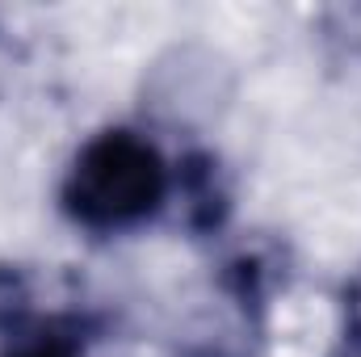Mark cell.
<instances>
[{
  "label": "cell",
  "instance_id": "obj_5",
  "mask_svg": "<svg viewBox=\"0 0 361 357\" xmlns=\"http://www.w3.org/2000/svg\"><path fill=\"white\" fill-rule=\"evenodd\" d=\"M25 311H30V282H25V273L13 265H0V332L8 337L13 328H21Z\"/></svg>",
  "mask_w": 361,
  "mask_h": 357
},
{
  "label": "cell",
  "instance_id": "obj_1",
  "mask_svg": "<svg viewBox=\"0 0 361 357\" xmlns=\"http://www.w3.org/2000/svg\"><path fill=\"white\" fill-rule=\"evenodd\" d=\"M169 198V169L135 131H101L76 152L63 181V210L92 231L135 227Z\"/></svg>",
  "mask_w": 361,
  "mask_h": 357
},
{
  "label": "cell",
  "instance_id": "obj_7",
  "mask_svg": "<svg viewBox=\"0 0 361 357\" xmlns=\"http://www.w3.org/2000/svg\"><path fill=\"white\" fill-rule=\"evenodd\" d=\"M345 341H361V265L345 282Z\"/></svg>",
  "mask_w": 361,
  "mask_h": 357
},
{
  "label": "cell",
  "instance_id": "obj_9",
  "mask_svg": "<svg viewBox=\"0 0 361 357\" xmlns=\"http://www.w3.org/2000/svg\"><path fill=\"white\" fill-rule=\"evenodd\" d=\"M189 357H227V353H210V349H206V353H189Z\"/></svg>",
  "mask_w": 361,
  "mask_h": 357
},
{
  "label": "cell",
  "instance_id": "obj_4",
  "mask_svg": "<svg viewBox=\"0 0 361 357\" xmlns=\"http://www.w3.org/2000/svg\"><path fill=\"white\" fill-rule=\"evenodd\" d=\"M0 357H85V337L72 320L21 324L8 332V345Z\"/></svg>",
  "mask_w": 361,
  "mask_h": 357
},
{
  "label": "cell",
  "instance_id": "obj_8",
  "mask_svg": "<svg viewBox=\"0 0 361 357\" xmlns=\"http://www.w3.org/2000/svg\"><path fill=\"white\" fill-rule=\"evenodd\" d=\"M341 357H361V341H345V349H341Z\"/></svg>",
  "mask_w": 361,
  "mask_h": 357
},
{
  "label": "cell",
  "instance_id": "obj_2",
  "mask_svg": "<svg viewBox=\"0 0 361 357\" xmlns=\"http://www.w3.org/2000/svg\"><path fill=\"white\" fill-rule=\"evenodd\" d=\"M235 97L231 63L202 42L169 47L143 76V114L169 131H206L214 126Z\"/></svg>",
  "mask_w": 361,
  "mask_h": 357
},
{
  "label": "cell",
  "instance_id": "obj_6",
  "mask_svg": "<svg viewBox=\"0 0 361 357\" xmlns=\"http://www.w3.org/2000/svg\"><path fill=\"white\" fill-rule=\"evenodd\" d=\"M324 38L345 51V55H361V4H336L324 13Z\"/></svg>",
  "mask_w": 361,
  "mask_h": 357
},
{
  "label": "cell",
  "instance_id": "obj_3",
  "mask_svg": "<svg viewBox=\"0 0 361 357\" xmlns=\"http://www.w3.org/2000/svg\"><path fill=\"white\" fill-rule=\"evenodd\" d=\"M180 198L189 206L193 227H219L227 214V189L219 181V164L210 156H189L180 173Z\"/></svg>",
  "mask_w": 361,
  "mask_h": 357
}]
</instances>
